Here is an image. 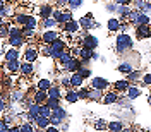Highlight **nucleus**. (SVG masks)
<instances>
[{"instance_id":"14","label":"nucleus","mask_w":151,"mask_h":132,"mask_svg":"<svg viewBox=\"0 0 151 132\" xmlns=\"http://www.w3.org/2000/svg\"><path fill=\"white\" fill-rule=\"evenodd\" d=\"M64 69H65V72H77V70L81 69V62H79L77 58H72V60H70Z\"/></svg>"},{"instance_id":"45","label":"nucleus","mask_w":151,"mask_h":132,"mask_svg":"<svg viewBox=\"0 0 151 132\" xmlns=\"http://www.w3.org/2000/svg\"><path fill=\"white\" fill-rule=\"evenodd\" d=\"M144 82H146L148 86H151V74H146V75H144Z\"/></svg>"},{"instance_id":"28","label":"nucleus","mask_w":151,"mask_h":132,"mask_svg":"<svg viewBox=\"0 0 151 132\" xmlns=\"http://www.w3.org/2000/svg\"><path fill=\"white\" fill-rule=\"evenodd\" d=\"M28 17H29V16H26V14H22V12H17V14L14 16V21H16L17 24H22V26H24V24H26V21H28Z\"/></svg>"},{"instance_id":"32","label":"nucleus","mask_w":151,"mask_h":132,"mask_svg":"<svg viewBox=\"0 0 151 132\" xmlns=\"http://www.w3.org/2000/svg\"><path fill=\"white\" fill-rule=\"evenodd\" d=\"M16 58H17V50H16V47H14V48H10L9 52H7L5 62H7V60H16Z\"/></svg>"},{"instance_id":"38","label":"nucleus","mask_w":151,"mask_h":132,"mask_svg":"<svg viewBox=\"0 0 151 132\" xmlns=\"http://www.w3.org/2000/svg\"><path fill=\"white\" fill-rule=\"evenodd\" d=\"M79 5H83V0H69V7L70 9H77Z\"/></svg>"},{"instance_id":"35","label":"nucleus","mask_w":151,"mask_h":132,"mask_svg":"<svg viewBox=\"0 0 151 132\" xmlns=\"http://www.w3.org/2000/svg\"><path fill=\"white\" fill-rule=\"evenodd\" d=\"M119 72H124V74H131L132 72V67L129 64H122V65H119Z\"/></svg>"},{"instance_id":"5","label":"nucleus","mask_w":151,"mask_h":132,"mask_svg":"<svg viewBox=\"0 0 151 132\" xmlns=\"http://www.w3.org/2000/svg\"><path fill=\"white\" fill-rule=\"evenodd\" d=\"M77 53H79V57H83V60H89V58H96V53H94L91 48H88V47H81V48H77Z\"/></svg>"},{"instance_id":"13","label":"nucleus","mask_w":151,"mask_h":132,"mask_svg":"<svg viewBox=\"0 0 151 132\" xmlns=\"http://www.w3.org/2000/svg\"><path fill=\"white\" fill-rule=\"evenodd\" d=\"M70 82H72V88H81L83 86V82H84V77L79 74V72H74V74L70 75Z\"/></svg>"},{"instance_id":"40","label":"nucleus","mask_w":151,"mask_h":132,"mask_svg":"<svg viewBox=\"0 0 151 132\" xmlns=\"http://www.w3.org/2000/svg\"><path fill=\"white\" fill-rule=\"evenodd\" d=\"M77 72H79V74L83 75V77H89V75H91V70H89V69H83V67H81V69H79V70H77Z\"/></svg>"},{"instance_id":"36","label":"nucleus","mask_w":151,"mask_h":132,"mask_svg":"<svg viewBox=\"0 0 151 132\" xmlns=\"http://www.w3.org/2000/svg\"><path fill=\"white\" fill-rule=\"evenodd\" d=\"M22 34V29L16 28V26H10V31H9V36H21Z\"/></svg>"},{"instance_id":"11","label":"nucleus","mask_w":151,"mask_h":132,"mask_svg":"<svg viewBox=\"0 0 151 132\" xmlns=\"http://www.w3.org/2000/svg\"><path fill=\"white\" fill-rule=\"evenodd\" d=\"M106 26H108V31H110V33H115V31H120L122 22H120L117 17H110L108 19V22H106Z\"/></svg>"},{"instance_id":"44","label":"nucleus","mask_w":151,"mask_h":132,"mask_svg":"<svg viewBox=\"0 0 151 132\" xmlns=\"http://www.w3.org/2000/svg\"><path fill=\"white\" fill-rule=\"evenodd\" d=\"M117 4H120V5H129V4H132V0H117Z\"/></svg>"},{"instance_id":"47","label":"nucleus","mask_w":151,"mask_h":132,"mask_svg":"<svg viewBox=\"0 0 151 132\" xmlns=\"http://www.w3.org/2000/svg\"><path fill=\"white\" fill-rule=\"evenodd\" d=\"M148 7H150V9H151V2H150V4H148Z\"/></svg>"},{"instance_id":"34","label":"nucleus","mask_w":151,"mask_h":132,"mask_svg":"<svg viewBox=\"0 0 151 132\" xmlns=\"http://www.w3.org/2000/svg\"><path fill=\"white\" fill-rule=\"evenodd\" d=\"M127 93H129V98H131V100H134V98H137V96H139V93H141V91H139L137 88H134V86H129Z\"/></svg>"},{"instance_id":"8","label":"nucleus","mask_w":151,"mask_h":132,"mask_svg":"<svg viewBox=\"0 0 151 132\" xmlns=\"http://www.w3.org/2000/svg\"><path fill=\"white\" fill-rule=\"evenodd\" d=\"M55 39H58V33H57V31H47V33H43V34H41V41H43L45 45L53 43Z\"/></svg>"},{"instance_id":"10","label":"nucleus","mask_w":151,"mask_h":132,"mask_svg":"<svg viewBox=\"0 0 151 132\" xmlns=\"http://www.w3.org/2000/svg\"><path fill=\"white\" fill-rule=\"evenodd\" d=\"M36 58H38V50H36V48H33V47H28V48H26V52H24V60L33 64Z\"/></svg>"},{"instance_id":"18","label":"nucleus","mask_w":151,"mask_h":132,"mask_svg":"<svg viewBox=\"0 0 151 132\" xmlns=\"http://www.w3.org/2000/svg\"><path fill=\"white\" fill-rule=\"evenodd\" d=\"M72 58H74V57L70 55V52H62V55L58 57V64H60L62 67H65Z\"/></svg>"},{"instance_id":"42","label":"nucleus","mask_w":151,"mask_h":132,"mask_svg":"<svg viewBox=\"0 0 151 132\" xmlns=\"http://www.w3.org/2000/svg\"><path fill=\"white\" fill-rule=\"evenodd\" d=\"M9 31H10V26H9V24H5V22H4V24H2V36L5 38L7 34H9Z\"/></svg>"},{"instance_id":"12","label":"nucleus","mask_w":151,"mask_h":132,"mask_svg":"<svg viewBox=\"0 0 151 132\" xmlns=\"http://www.w3.org/2000/svg\"><path fill=\"white\" fill-rule=\"evenodd\" d=\"M47 100H48V91H45V89H38L36 94L33 96V101L35 103H40V105H43Z\"/></svg>"},{"instance_id":"27","label":"nucleus","mask_w":151,"mask_h":132,"mask_svg":"<svg viewBox=\"0 0 151 132\" xmlns=\"http://www.w3.org/2000/svg\"><path fill=\"white\" fill-rule=\"evenodd\" d=\"M52 86H53V84H52V82H50L48 79H41V81H38L36 88H38V89H45V91H48V89H50Z\"/></svg>"},{"instance_id":"43","label":"nucleus","mask_w":151,"mask_h":132,"mask_svg":"<svg viewBox=\"0 0 151 132\" xmlns=\"http://www.w3.org/2000/svg\"><path fill=\"white\" fill-rule=\"evenodd\" d=\"M77 93H79L81 98H88V96H89V91H88V89H83V86L79 88V91H77Z\"/></svg>"},{"instance_id":"24","label":"nucleus","mask_w":151,"mask_h":132,"mask_svg":"<svg viewBox=\"0 0 151 132\" xmlns=\"http://www.w3.org/2000/svg\"><path fill=\"white\" fill-rule=\"evenodd\" d=\"M69 21H72V12L70 10H67V12H62L60 14V17L57 19V22H60V24H65Z\"/></svg>"},{"instance_id":"33","label":"nucleus","mask_w":151,"mask_h":132,"mask_svg":"<svg viewBox=\"0 0 151 132\" xmlns=\"http://www.w3.org/2000/svg\"><path fill=\"white\" fill-rule=\"evenodd\" d=\"M48 96H52V98H60V89H58V86H52V88L48 89Z\"/></svg>"},{"instance_id":"31","label":"nucleus","mask_w":151,"mask_h":132,"mask_svg":"<svg viewBox=\"0 0 151 132\" xmlns=\"http://www.w3.org/2000/svg\"><path fill=\"white\" fill-rule=\"evenodd\" d=\"M55 24H57V19L55 17L43 19V26H45V28H55Z\"/></svg>"},{"instance_id":"7","label":"nucleus","mask_w":151,"mask_h":132,"mask_svg":"<svg viewBox=\"0 0 151 132\" xmlns=\"http://www.w3.org/2000/svg\"><path fill=\"white\" fill-rule=\"evenodd\" d=\"M83 47H88V48H91V50H94V48L98 47V39H96L94 36H91V34L84 33V38H83Z\"/></svg>"},{"instance_id":"23","label":"nucleus","mask_w":151,"mask_h":132,"mask_svg":"<svg viewBox=\"0 0 151 132\" xmlns=\"http://www.w3.org/2000/svg\"><path fill=\"white\" fill-rule=\"evenodd\" d=\"M21 74L22 75L33 74V65H31V62H26V60H24V64H21Z\"/></svg>"},{"instance_id":"2","label":"nucleus","mask_w":151,"mask_h":132,"mask_svg":"<svg viewBox=\"0 0 151 132\" xmlns=\"http://www.w3.org/2000/svg\"><path fill=\"white\" fill-rule=\"evenodd\" d=\"M132 48V39L129 34H119L117 38V52L119 53H124V52H127V50H131Z\"/></svg>"},{"instance_id":"3","label":"nucleus","mask_w":151,"mask_h":132,"mask_svg":"<svg viewBox=\"0 0 151 132\" xmlns=\"http://www.w3.org/2000/svg\"><path fill=\"white\" fill-rule=\"evenodd\" d=\"M65 117H67V113L64 112L62 108H58V106H57V108H53V113H52V117H50V122L53 123V125H58V123L62 122Z\"/></svg>"},{"instance_id":"17","label":"nucleus","mask_w":151,"mask_h":132,"mask_svg":"<svg viewBox=\"0 0 151 132\" xmlns=\"http://www.w3.org/2000/svg\"><path fill=\"white\" fill-rule=\"evenodd\" d=\"M9 43H10V47H22L24 45V36L21 34V36H9Z\"/></svg>"},{"instance_id":"37","label":"nucleus","mask_w":151,"mask_h":132,"mask_svg":"<svg viewBox=\"0 0 151 132\" xmlns=\"http://www.w3.org/2000/svg\"><path fill=\"white\" fill-rule=\"evenodd\" d=\"M47 105L48 106H52V108H57V106H58V98H52V96H48Z\"/></svg>"},{"instance_id":"22","label":"nucleus","mask_w":151,"mask_h":132,"mask_svg":"<svg viewBox=\"0 0 151 132\" xmlns=\"http://www.w3.org/2000/svg\"><path fill=\"white\" fill-rule=\"evenodd\" d=\"M7 70L9 72H17V70H21V65H19V62H17V58L16 60H7Z\"/></svg>"},{"instance_id":"4","label":"nucleus","mask_w":151,"mask_h":132,"mask_svg":"<svg viewBox=\"0 0 151 132\" xmlns=\"http://www.w3.org/2000/svg\"><path fill=\"white\" fill-rule=\"evenodd\" d=\"M136 36L139 38V39L150 38L151 36V26L150 24H139V26H136Z\"/></svg>"},{"instance_id":"26","label":"nucleus","mask_w":151,"mask_h":132,"mask_svg":"<svg viewBox=\"0 0 151 132\" xmlns=\"http://www.w3.org/2000/svg\"><path fill=\"white\" fill-rule=\"evenodd\" d=\"M101 100H103V103H106V105H112V103H115V101H117V94L110 91V93H106V94H105V96L101 98Z\"/></svg>"},{"instance_id":"16","label":"nucleus","mask_w":151,"mask_h":132,"mask_svg":"<svg viewBox=\"0 0 151 132\" xmlns=\"http://www.w3.org/2000/svg\"><path fill=\"white\" fill-rule=\"evenodd\" d=\"M139 24H151V17L146 16V14H142V12H139L136 21H134V26H139Z\"/></svg>"},{"instance_id":"29","label":"nucleus","mask_w":151,"mask_h":132,"mask_svg":"<svg viewBox=\"0 0 151 132\" xmlns=\"http://www.w3.org/2000/svg\"><path fill=\"white\" fill-rule=\"evenodd\" d=\"M36 19L33 17V16H29L28 17V21H26V24H24V26H22V28H26V29H35L36 28Z\"/></svg>"},{"instance_id":"20","label":"nucleus","mask_w":151,"mask_h":132,"mask_svg":"<svg viewBox=\"0 0 151 132\" xmlns=\"http://www.w3.org/2000/svg\"><path fill=\"white\" fill-rule=\"evenodd\" d=\"M52 14H53V9H52L50 5H41V7H40V16H41V19L52 17Z\"/></svg>"},{"instance_id":"6","label":"nucleus","mask_w":151,"mask_h":132,"mask_svg":"<svg viewBox=\"0 0 151 132\" xmlns=\"http://www.w3.org/2000/svg\"><path fill=\"white\" fill-rule=\"evenodd\" d=\"M91 88H96V89L103 91V89L108 88V81L103 79V77H93V79H91Z\"/></svg>"},{"instance_id":"25","label":"nucleus","mask_w":151,"mask_h":132,"mask_svg":"<svg viewBox=\"0 0 151 132\" xmlns=\"http://www.w3.org/2000/svg\"><path fill=\"white\" fill-rule=\"evenodd\" d=\"M113 88L117 89V91H127L129 89V81H117L115 84H113Z\"/></svg>"},{"instance_id":"41","label":"nucleus","mask_w":151,"mask_h":132,"mask_svg":"<svg viewBox=\"0 0 151 132\" xmlns=\"http://www.w3.org/2000/svg\"><path fill=\"white\" fill-rule=\"evenodd\" d=\"M19 131H28V132H31V131H33V125H31V123H21V125H19Z\"/></svg>"},{"instance_id":"1","label":"nucleus","mask_w":151,"mask_h":132,"mask_svg":"<svg viewBox=\"0 0 151 132\" xmlns=\"http://www.w3.org/2000/svg\"><path fill=\"white\" fill-rule=\"evenodd\" d=\"M62 52H65V41L64 39H55L53 43H50L43 48V53L53 57V58H58L62 55Z\"/></svg>"},{"instance_id":"46","label":"nucleus","mask_w":151,"mask_h":132,"mask_svg":"<svg viewBox=\"0 0 151 132\" xmlns=\"http://www.w3.org/2000/svg\"><path fill=\"white\" fill-rule=\"evenodd\" d=\"M137 77H139V72H134L132 70L131 74H129V79H137Z\"/></svg>"},{"instance_id":"19","label":"nucleus","mask_w":151,"mask_h":132,"mask_svg":"<svg viewBox=\"0 0 151 132\" xmlns=\"http://www.w3.org/2000/svg\"><path fill=\"white\" fill-rule=\"evenodd\" d=\"M79 24H81V28H91L93 26V14H86V17H83L81 21H79Z\"/></svg>"},{"instance_id":"9","label":"nucleus","mask_w":151,"mask_h":132,"mask_svg":"<svg viewBox=\"0 0 151 132\" xmlns=\"http://www.w3.org/2000/svg\"><path fill=\"white\" fill-rule=\"evenodd\" d=\"M79 26H81V24H79V22H76L74 19H72V21H69V22L64 24V31H65V34H76Z\"/></svg>"},{"instance_id":"15","label":"nucleus","mask_w":151,"mask_h":132,"mask_svg":"<svg viewBox=\"0 0 151 132\" xmlns=\"http://www.w3.org/2000/svg\"><path fill=\"white\" fill-rule=\"evenodd\" d=\"M35 120H36V125L40 127V129H47L48 125L52 123L50 122V117H45V115H38Z\"/></svg>"},{"instance_id":"21","label":"nucleus","mask_w":151,"mask_h":132,"mask_svg":"<svg viewBox=\"0 0 151 132\" xmlns=\"http://www.w3.org/2000/svg\"><path fill=\"white\" fill-rule=\"evenodd\" d=\"M79 98H81V96H79V93H77V91L69 89V91L65 93V101H69V103H76Z\"/></svg>"},{"instance_id":"30","label":"nucleus","mask_w":151,"mask_h":132,"mask_svg":"<svg viewBox=\"0 0 151 132\" xmlns=\"http://www.w3.org/2000/svg\"><path fill=\"white\" fill-rule=\"evenodd\" d=\"M106 129H108V131H122V129H124V123L122 122H110Z\"/></svg>"},{"instance_id":"39","label":"nucleus","mask_w":151,"mask_h":132,"mask_svg":"<svg viewBox=\"0 0 151 132\" xmlns=\"http://www.w3.org/2000/svg\"><path fill=\"white\" fill-rule=\"evenodd\" d=\"M22 36H24V38H33V36H35V29L22 28Z\"/></svg>"}]
</instances>
